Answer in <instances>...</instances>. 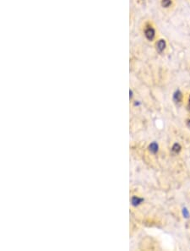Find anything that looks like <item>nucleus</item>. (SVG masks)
Here are the masks:
<instances>
[{
  "label": "nucleus",
  "mask_w": 190,
  "mask_h": 251,
  "mask_svg": "<svg viewBox=\"0 0 190 251\" xmlns=\"http://www.w3.org/2000/svg\"><path fill=\"white\" fill-rule=\"evenodd\" d=\"M142 33L148 41H155L156 40V29L151 21L147 20L142 25Z\"/></svg>",
  "instance_id": "obj_1"
},
{
  "label": "nucleus",
  "mask_w": 190,
  "mask_h": 251,
  "mask_svg": "<svg viewBox=\"0 0 190 251\" xmlns=\"http://www.w3.org/2000/svg\"><path fill=\"white\" fill-rule=\"evenodd\" d=\"M180 151H181V145L177 143L174 144L173 146H172V151L175 152V153H178Z\"/></svg>",
  "instance_id": "obj_7"
},
{
  "label": "nucleus",
  "mask_w": 190,
  "mask_h": 251,
  "mask_svg": "<svg viewBox=\"0 0 190 251\" xmlns=\"http://www.w3.org/2000/svg\"><path fill=\"white\" fill-rule=\"evenodd\" d=\"M188 108H189V110L190 111V96L189 99V103H188Z\"/></svg>",
  "instance_id": "obj_9"
},
{
  "label": "nucleus",
  "mask_w": 190,
  "mask_h": 251,
  "mask_svg": "<svg viewBox=\"0 0 190 251\" xmlns=\"http://www.w3.org/2000/svg\"><path fill=\"white\" fill-rule=\"evenodd\" d=\"M149 150H150V151L151 153L155 154L158 151V145L155 143V142H153V143H151L149 145Z\"/></svg>",
  "instance_id": "obj_5"
},
{
  "label": "nucleus",
  "mask_w": 190,
  "mask_h": 251,
  "mask_svg": "<svg viewBox=\"0 0 190 251\" xmlns=\"http://www.w3.org/2000/svg\"><path fill=\"white\" fill-rule=\"evenodd\" d=\"M155 48L158 54H162L167 48V42L164 38L156 39L155 41Z\"/></svg>",
  "instance_id": "obj_2"
},
{
  "label": "nucleus",
  "mask_w": 190,
  "mask_h": 251,
  "mask_svg": "<svg viewBox=\"0 0 190 251\" xmlns=\"http://www.w3.org/2000/svg\"><path fill=\"white\" fill-rule=\"evenodd\" d=\"M160 3L163 9H170L173 6L174 2H173V0H161Z\"/></svg>",
  "instance_id": "obj_4"
},
{
  "label": "nucleus",
  "mask_w": 190,
  "mask_h": 251,
  "mask_svg": "<svg viewBox=\"0 0 190 251\" xmlns=\"http://www.w3.org/2000/svg\"><path fill=\"white\" fill-rule=\"evenodd\" d=\"M187 124H188V126H189V127L190 128V119H189V120H188V122H187Z\"/></svg>",
  "instance_id": "obj_10"
},
{
  "label": "nucleus",
  "mask_w": 190,
  "mask_h": 251,
  "mask_svg": "<svg viewBox=\"0 0 190 251\" xmlns=\"http://www.w3.org/2000/svg\"><path fill=\"white\" fill-rule=\"evenodd\" d=\"M173 100L177 104H180L183 101V94L179 90H176L173 95Z\"/></svg>",
  "instance_id": "obj_3"
},
{
  "label": "nucleus",
  "mask_w": 190,
  "mask_h": 251,
  "mask_svg": "<svg viewBox=\"0 0 190 251\" xmlns=\"http://www.w3.org/2000/svg\"><path fill=\"white\" fill-rule=\"evenodd\" d=\"M183 216H184L185 217H189V212H188V210H187L186 208L183 209Z\"/></svg>",
  "instance_id": "obj_8"
},
{
  "label": "nucleus",
  "mask_w": 190,
  "mask_h": 251,
  "mask_svg": "<svg viewBox=\"0 0 190 251\" xmlns=\"http://www.w3.org/2000/svg\"><path fill=\"white\" fill-rule=\"evenodd\" d=\"M143 200H144V199H141V198H139L137 197V196H133V197L132 198V205H139Z\"/></svg>",
  "instance_id": "obj_6"
}]
</instances>
